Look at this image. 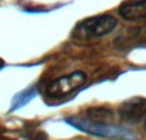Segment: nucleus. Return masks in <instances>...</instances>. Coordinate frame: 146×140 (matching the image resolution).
I'll return each mask as SVG.
<instances>
[{
	"label": "nucleus",
	"mask_w": 146,
	"mask_h": 140,
	"mask_svg": "<svg viewBox=\"0 0 146 140\" xmlns=\"http://www.w3.org/2000/svg\"><path fill=\"white\" fill-rule=\"evenodd\" d=\"M117 18L110 14L92 15L81 21L73 30V37L78 40H92L110 33L117 27Z\"/></svg>",
	"instance_id": "nucleus-1"
},
{
	"label": "nucleus",
	"mask_w": 146,
	"mask_h": 140,
	"mask_svg": "<svg viewBox=\"0 0 146 140\" xmlns=\"http://www.w3.org/2000/svg\"><path fill=\"white\" fill-rule=\"evenodd\" d=\"M67 123H69L73 127L83 131V133L91 134L96 136L103 138H129V133L121 127H117L113 125H103V123H95L86 120L85 117H69L66 120Z\"/></svg>",
	"instance_id": "nucleus-2"
},
{
	"label": "nucleus",
	"mask_w": 146,
	"mask_h": 140,
	"mask_svg": "<svg viewBox=\"0 0 146 140\" xmlns=\"http://www.w3.org/2000/svg\"><path fill=\"white\" fill-rule=\"evenodd\" d=\"M87 81V76L81 71L58 77L53 80L48 86V94L51 98H64L73 94L83 86Z\"/></svg>",
	"instance_id": "nucleus-3"
},
{
	"label": "nucleus",
	"mask_w": 146,
	"mask_h": 140,
	"mask_svg": "<svg viewBox=\"0 0 146 140\" xmlns=\"http://www.w3.org/2000/svg\"><path fill=\"white\" fill-rule=\"evenodd\" d=\"M119 117L124 122L136 123L145 121L146 118V99L145 98H132L124 102L119 107Z\"/></svg>",
	"instance_id": "nucleus-4"
},
{
	"label": "nucleus",
	"mask_w": 146,
	"mask_h": 140,
	"mask_svg": "<svg viewBox=\"0 0 146 140\" xmlns=\"http://www.w3.org/2000/svg\"><path fill=\"white\" fill-rule=\"evenodd\" d=\"M119 15L126 21L146 19V0H128L121 4L118 9Z\"/></svg>",
	"instance_id": "nucleus-5"
},
{
	"label": "nucleus",
	"mask_w": 146,
	"mask_h": 140,
	"mask_svg": "<svg viewBox=\"0 0 146 140\" xmlns=\"http://www.w3.org/2000/svg\"><path fill=\"white\" fill-rule=\"evenodd\" d=\"M86 120L95 123H103V125H110L114 120V115L109 108L105 107H95L87 109L85 116Z\"/></svg>",
	"instance_id": "nucleus-6"
},
{
	"label": "nucleus",
	"mask_w": 146,
	"mask_h": 140,
	"mask_svg": "<svg viewBox=\"0 0 146 140\" xmlns=\"http://www.w3.org/2000/svg\"><path fill=\"white\" fill-rule=\"evenodd\" d=\"M132 44H146V25L133 27L128 33Z\"/></svg>",
	"instance_id": "nucleus-7"
},
{
	"label": "nucleus",
	"mask_w": 146,
	"mask_h": 140,
	"mask_svg": "<svg viewBox=\"0 0 146 140\" xmlns=\"http://www.w3.org/2000/svg\"><path fill=\"white\" fill-rule=\"evenodd\" d=\"M35 90H36V87H31V89H26L25 91H22L21 94H18L17 97H15V99L13 100L12 111H14V109H17V108L25 105L26 103L35 95Z\"/></svg>",
	"instance_id": "nucleus-8"
},
{
	"label": "nucleus",
	"mask_w": 146,
	"mask_h": 140,
	"mask_svg": "<svg viewBox=\"0 0 146 140\" xmlns=\"http://www.w3.org/2000/svg\"><path fill=\"white\" fill-rule=\"evenodd\" d=\"M4 66H5L4 61H3V59H1V58H0V69H1V68H3V67H4Z\"/></svg>",
	"instance_id": "nucleus-9"
},
{
	"label": "nucleus",
	"mask_w": 146,
	"mask_h": 140,
	"mask_svg": "<svg viewBox=\"0 0 146 140\" xmlns=\"http://www.w3.org/2000/svg\"><path fill=\"white\" fill-rule=\"evenodd\" d=\"M144 127H145V131H146V118H145V121H144Z\"/></svg>",
	"instance_id": "nucleus-10"
}]
</instances>
